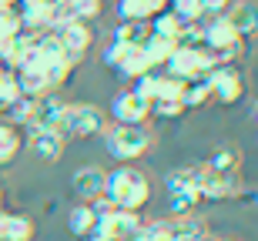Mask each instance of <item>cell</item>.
I'll use <instances>...</instances> for the list:
<instances>
[{"label":"cell","mask_w":258,"mask_h":241,"mask_svg":"<svg viewBox=\"0 0 258 241\" xmlns=\"http://www.w3.org/2000/svg\"><path fill=\"white\" fill-rule=\"evenodd\" d=\"M17 94H20V91H17V77H14L10 70L0 67V111H4V107H7Z\"/></svg>","instance_id":"cell-28"},{"label":"cell","mask_w":258,"mask_h":241,"mask_svg":"<svg viewBox=\"0 0 258 241\" xmlns=\"http://www.w3.org/2000/svg\"><path fill=\"white\" fill-rule=\"evenodd\" d=\"M181 107L184 111H198V107H205L211 101V81L208 74H201V77H191V81H184L181 84Z\"/></svg>","instance_id":"cell-16"},{"label":"cell","mask_w":258,"mask_h":241,"mask_svg":"<svg viewBox=\"0 0 258 241\" xmlns=\"http://www.w3.org/2000/svg\"><path fill=\"white\" fill-rule=\"evenodd\" d=\"M114 10L121 24H148L154 14L164 10V0H117Z\"/></svg>","instance_id":"cell-12"},{"label":"cell","mask_w":258,"mask_h":241,"mask_svg":"<svg viewBox=\"0 0 258 241\" xmlns=\"http://www.w3.org/2000/svg\"><path fill=\"white\" fill-rule=\"evenodd\" d=\"M205 168L215 171V174H238L241 171V154L235 147H218V151L205 161Z\"/></svg>","instance_id":"cell-19"},{"label":"cell","mask_w":258,"mask_h":241,"mask_svg":"<svg viewBox=\"0 0 258 241\" xmlns=\"http://www.w3.org/2000/svg\"><path fill=\"white\" fill-rule=\"evenodd\" d=\"M67 231L74 234V238H91L94 234V211H91V204H74L71 214H67Z\"/></svg>","instance_id":"cell-17"},{"label":"cell","mask_w":258,"mask_h":241,"mask_svg":"<svg viewBox=\"0 0 258 241\" xmlns=\"http://www.w3.org/2000/svg\"><path fill=\"white\" fill-rule=\"evenodd\" d=\"M0 201H4V191H0Z\"/></svg>","instance_id":"cell-31"},{"label":"cell","mask_w":258,"mask_h":241,"mask_svg":"<svg viewBox=\"0 0 258 241\" xmlns=\"http://www.w3.org/2000/svg\"><path fill=\"white\" fill-rule=\"evenodd\" d=\"M148 70H151V67L144 64V57H141V47H134L131 54H127V57H124V60H121V64L114 67V74H117L121 81H131V84H134V81H138V77H144Z\"/></svg>","instance_id":"cell-21"},{"label":"cell","mask_w":258,"mask_h":241,"mask_svg":"<svg viewBox=\"0 0 258 241\" xmlns=\"http://www.w3.org/2000/svg\"><path fill=\"white\" fill-rule=\"evenodd\" d=\"M184 107L178 97H168V101H154L151 104V117H161V121H174V117H181Z\"/></svg>","instance_id":"cell-26"},{"label":"cell","mask_w":258,"mask_h":241,"mask_svg":"<svg viewBox=\"0 0 258 241\" xmlns=\"http://www.w3.org/2000/svg\"><path fill=\"white\" fill-rule=\"evenodd\" d=\"M27 134H30V151H34L44 164H57L60 157H64L67 141L60 134H54V131H37V127H30Z\"/></svg>","instance_id":"cell-11"},{"label":"cell","mask_w":258,"mask_h":241,"mask_svg":"<svg viewBox=\"0 0 258 241\" xmlns=\"http://www.w3.org/2000/svg\"><path fill=\"white\" fill-rule=\"evenodd\" d=\"M195 184H198L201 201H228V198H238V191L245 188L238 174H215L205 164H195Z\"/></svg>","instance_id":"cell-6"},{"label":"cell","mask_w":258,"mask_h":241,"mask_svg":"<svg viewBox=\"0 0 258 241\" xmlns=\"http://www.w3.org/2000/svg\"><path fill=\"white\" fill-rule=\"evenodd\" d=\"M225 20H228L231 30L238 34V40L251 37V34L258 30V10H255L251 0H238V4H231L228 14H225Z\"/></svg>","instance_id":"cell-14"},{"label":"cell","mask_w":258,"mask_h":241,"mask_svg":"<svg viewBox=\"0 0 258 241\" xmlns=\"http://www.w3.org/2000/svg\"><path fill=\"white\" fill-rule=\"evenodd\" d=\"M148 30H151V34H161V37H168V40H174V44H178V34H181V20H178L171 10L164 7L161 14H154V17L148 20Z\"/></svg>","instance_id":"cell-20"},{"label":"cell","mask_w":258,"mask_h":241,"mask_svg":"<svg viewBox=\"0 0 258 241\" xmlns=\"http://www.w3.org/2000/svg\"><path fill=\"white\" fill-rule=\"evenodd\" d=\"M164 191H168V214L171 218H191L198 211L201 198H198V184H195V168L168 171Z\"/></svg>","instance_id":"cell-4"},{"label":"cell","mask_w":258,"mask_h":241,"mask_svg":"<svg viewBox=\"0 0 258 241\" xmlns=\"http://www.w3.org/2000/svg\"><path fill=\"white\" fill-rule=\"evenodd\" d=\"M20 144H24V137H20L17 127L0 124V168H4V164H10L14 157H17Z\"/></svg>","instance_id":"cell-22"},{"label":"cell","mask_w":258,"mask_h":241,"mask_svg":"<svg viewBox=\"0 0 258 241\" xmlns=\"http://www.w3.org/2000/svg\"><path fill=\"white\" fill-rule=\"evenodd\" d=\"M231 7V0H201V10L208 14V17H225Z\"/></svg>","instance_id":"cell-29"},{"label":"cell","mask_w":258,"mask_h":241,"mask_svg":"<svg viewBox=\"0 0 258 241\" xmlns=\"http://www.w3.org/2000/svg\"><path fill=\"white\" fill-rule=\"evenodd\" d=\"M101 141H104L107 154L114 161H138L151 151V131L148 127H127V124H107L101 131Z\"/></svg>","instance_id":"cell-2"},{"label":"cell","mask_w":258,"mask_h":241,"mask_svg":"<svg viewBox=\"0 0 258 241\" xmlns=\"http://www.w3.org/2000/svg\"><path fill=\"white\" fill-rule=\"evenodd\" d=\"M174 47H178L174 40H168V37H161V34H151V30H148V37L141 40V57H144V64H148L151 70H158V67L168 64V57H171Z\"/></svg>","instance_id":"cell-15"},{"label":"cell","mask_w":258,"mask_h":241,"mask_svg":"<svg viewBox=\"0 0 258 241\" xmlns=\"http://www.w3.org/2000/svg\"><path fill=\"white\" fill-rule=\"evenodd\" d=\"M211 70V64H208V57H205V50L201 47H178L171 50V57H168V64H164V74L168 77H174V81H191V77H201V74H208Z\"/></svg>","instance_id":"cell-8"},{"label":"cell","mask_w":258,"mask_h":241,"mask_svg":"<svg viewBox=\"0 0 258 241\" xmlns=\"http://www.w3.org/2000/svg\"><path fill=\"white\" fill-rule=\"evenodd\" d=\"M211 81V101H218L221 107H235L245 97V74L235 64H221V67L208 70Z\"/></svg>","instance_id":"cell-7"},{"label":"cell","mask_w":258,"mask_h":241,"mask_svg":"<svg viewBox=\"0 0 258 241\" xmlns=\"http://www.w3.org/2000/svg\"><path fill=\"white\" fill-rule=\"evenodd\" d=\"M34 104H37L34 97L17 94L7 107H4V111H0V114L7 117V124H10V127H27V124H30V117H34Z\"/></svg>","instance_id":"cell-18"},{"label":"cell","mask_w":258,"mask_h":241,"mask_svg":"<svg viewBox=\"0 0 258 241\" xmlns=\"http://www.w3.org/2000/svg\"><path fill=\"white\" fill-rule=\"evenodd\" d=\"M20 34V17L17 10H0V44Z\"/></svg>","instance_id":"cell-27"},{"label":"cell","mask_w":258,"mask_h":241,"mask_svg":"<svg viewBox=\"0 0 258 241\" xmlns=\"http://www.w3.org/2000/svg\"><path fill=\"white\" fill-rule=\"evenodd\" d=\"M71 191L77 194L81 204H91V201H97V198H104V171H101L97 164H87V168L74 171Z\"/></svg>","instance_id":"cell-10"},{"label":"cell","mask_w":258,"mask_h":241,"mask_svg":"<svg viewBox=\"0 0 258 241\" xmlns=\"http://www.w3.org/2000/svg\"><path fill=\"white\" fill-rule=\"evenodd\" d=\"M131 91H134L138 97H141V101H144L148 107H151L154 101H158V91H161V74H154V70H148L144 77H138V81L131 84Z\"/></svg>","instance_id":"cell-24"},{"label":"cell","mask_w":258,"mask_h":241,"mask_svg":"<svg viewBox=\"0 0 258 241\" xmlns=\"http://www.w3.org/2000/svg\"><path fill=\"white\" fill-rule=\"evenodd\" d=\"M20 4H34V7H57L60 0H20Z\"/></svg>","instance_id":"cell-30"},{"label":"cell","mask_w":258,"mask_h":241,"mask_svg":"<svg viewBox=\"0 0 258 241\" xmlns=\"http://www.w3.org/2000/svg\"><path fill=\"white\" fill-rule=\"evenodd\" d=\"M168 10H171V14L181 20V24H198V20L205 17L201 0H168Z\"/></svg>","instance_id":"cell-25"},{"label":"cell","mask_w":258,"mask_h":241,"mask_svg":"<svg viewBox=\"0 0 258 241\" xmlns=\"http://www.w3.org/2000/svg\"><path fill=\"white\" fill-rule=\"evenodd\" d=\"M164 7H168V0H164Z\"/></svg>","instance_id":"cell-32"},{"label":"cell","mask_w":258,"mask_h":241,"mask_svg":"<svg viewBox=\"0 0 258 241\" xmlns=\"http://www.w3.org/2000/svg\"><path fill=\"white\" fill-rule=\"evenodd\" d=\"M104 127H107V121H104V114H101V107H94V104H64L57 124H54V134H60L64 141L67 137L84 141V137L101 134Z\"/></svg>","instance_id":"cell-3"},{"label":"cell","mask_w":258,"mask_h":241,"mask_svg":"<svg viewBox=\"0 0 258 241\" xmlns=\"http://www.w3.org/2000/svg\"><path fill=\"white\" fill-rule=\"evenodd\" d=\"M104 201L117 211L141 214L151 201V181L141 168L134 164H117L111 171H104Z\"/></svg>","instance_id":"cell-1"},{"label":"cell","mask_w":258,"mask_h":241,"mask_svg":"<svg viewBox=\"0 0 258 241\" xmlns=\"http://www.w3.org/2000/svg\"><path fill=\"white\" fill-rule=\"evenodd\" d=\"M148 37V24H117L111 30L114 44H127V47H141V40Z\"/></svg>","instance_id":"cell-23"},{"label":"cell","mask_w":258,"mask_h":241,"mask_svg":"<svg viewBox=\"0 0 258 241\" xmlns=\"http://www.w3.org/2000/svg\"><path fill=\"white\" fill-rule=\"evenodd\" d=\"M30 47H34V37H30V34H24V30H20L17 37L4 40V44H0V67L14 74L20 64H27Z\"/></svg>","instance_id":"cell-13"},{"label":"cell","mask_w":258,"mask_h":241,"mask_svg":"<svg viewBox=\"0 0 258 241\" xmlns=\"http://www.w3.org/2000/svg\"><path fill=\"white\" fill-rule=\"evenodd\" d=\"M107 114H111V124L144 127V124H148V117H151V107L144 104V101L134 94L131 87H124V91H117V94L111 97V107H107Z\"/></svg>","instance_id":"cell-9"},{"label":"cell","mask_w":258,"mask_h":241,"mask_svg":"<svg viewBox=\"0 0 258 241\" xmlns=\"http://www.w3.org/2000/svg\"><path fill=\"white\" fill-rule=\"evenodd\" d=\"M50 34L57 37L60 54H64V60H67L71 70L87 57V50H91V44H94V30L87 27V24H77V20H64V24H57Z\"/></svg>","instance_id":"cell-5"}]
</instances>
